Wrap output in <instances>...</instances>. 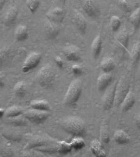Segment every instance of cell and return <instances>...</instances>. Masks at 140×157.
<instances>
[{
    "label": "cell",
    "instance_id": "16",
    "mask_svg": "<svg viewBox=\"0 0 140 157\" xmlns=\"http://www.w3.org/2000/svg\"><path fill=\"white\" fill-rule=\"evenodd\" d=\"M135 103V98L133 92L131 90L128 93L122 103L120 105L121 109L123 112H127L130 110Z\"/></svg>",
    "mask_w": 140,
    "mask_h": 157
},
{
    "label": "cell",
    "instance_id": "20",
    "mask_svg": "<svg viewBox=\"0 0 140 157\" xmlns=\"http://www.w3.org/2000/svg\"><path fill=\"white\" fill-rule=\"evenodd\" d=\"M102 71L105 73H109L112 72L115 67V63L113 59L110 57L106 56L103 58L101 60L100 64Z\"/></svg>",
    "mask_w": 140,
    "mask_h": 157
},
{
    "label": "cell",
    "instance_id": "4",
    "mask_svg": "<svg viewBox=\"0 0 140 157\" xmlns=\"http://www.w3.org/2000/svg\"><path fill=\"white\" fill-rule=\"evenodd\" d=\"M130 90V86L127 82L123 80H119L116 86L114 105L120 107Z\"/></svg>",
    "mask_w": 140,
    "mask_h": 157
},
{
    "label": "cell",
    "instance_id": "36",
    "mask_svg": "<svg viewBox=\"0 0 140 157\" xmlns=\"http://www.w3.org/2000/svg\"><path fill=\"white\" fill-rule=\"evenodd\" d=\"M55 60L57 63V64L58 65V66L60 67H62L63 66V60L61 59V58L59 57V56H57L55 59Z\"/></svg>",
    "mask_w": 140,
    "mask_h": 157
},
{
    "label": "cell",
    "instance_id": "1",
    "mask_svg": "<svg viewBox=\"0 0 140 157\" xmlns=\"http://www.w3.org/2000/svg\"><path fill=\"white\" fill-rule=\"evenodd\" d=\"M63 130L74 137H83L86 134L84 121L78 116H70L64 118L61 123Z\"/></svg>",
    "mask_w": 140,
    "mask_h": 157
},
{
    "label": "cell",
    "instance_id": "33",
    "mask_svg": "<svg viewBox=\"0 0 140 157\" xmlns=\"http://www.w3.org/2000/svg\"><path fill=\"white\" fill-rule=\"evenodd\" d=\"M8 54L9 53L7 50H2L0 51V65H2L4 62L7 60Z\"/></svg>",
    "mask_w": 140,
    "mask_h": 157
},
{
    "label": "cell",
    "instance_id": "31",
    "mask_svg": "<svg viewBox=\"0 0 140 157\" xmlns=\"http://www.w3.org/2000/svg\"><path fill=\"white\" fill-rule=\"evenodd\" d=\"M117 5L122 11L125 13H130L131 11V7L125 0H120L117 2Z\"/></svg>",
    "mask_w": 140,
    "mask_h": 157
},
{
    "label": "cell",
    "instance_id": "27",
    "mask_svg": "<svg viewBox=\"0 0 140 157\" xmlns=\"http://www.w3.org/2000/svg\"><path fill=\"white\" fill-rule=\"evenodd\" d=\"M73 148L76 150H81L85 146V142L82 137H74L70 143Z\"/></svg>",
    "mask_w": 140,
    "mask_h": 157
},
{
    "label": "cell",
    "instance_id": "13",
    "mask_svg": "<svg viewBox=\"0 0 140 157\" xmlns=\"http://www.w3.org/2000/svg\"><path fill=\"white\" fill-rule=\"evenodd\" d=\"M18 15V9L15 6L9 7L3 17V22L6 25H10L13 24Z\"/></svg>",
    "mask_w": 140,
    "mask_h": 157
},
{
    "label": "cell",
    "instance_id": "2",
    "mask_svg": "<svg viewBox=\"0 0 140 157\" xmlns=\"http://www.w3.org/2000/svg\"><path fill=\"white\" fill-rule=\"evenodd\" d=\"M56 78L57 71L53 66L49 64L41 67L36 75L37 81L42 87H48L53 85Z\"/></svg>",
    "mask_w": 140,
    "mask_h": 157
},
{
    "label": "cell",
    "instance_id": "34",
    "mask_svg": "<svg viewBox=\"0 0 140 157\" xmlns=\"http://www.w3.org/2000/svg\"><path fill=\"white\" fill-rule=\"evenodd\" d=\"M72 71L75 75H80L82 72V67H81L80 66L77 65L73 66Z\"/></svg>",
    "mask_w": 140,
    "mask_h": 157
},
{
    "label": "cell",
    "instance_id": "22",
    "mask_svg": "<svg viewBox=\"0 0 140 157\" xmlns=\"http://www.w3.org/2000/svg\"><path fill=\"white\" fill-rule=\"evenodd\" d=\"M23 114V110L20 107L13 105L8 108L5 111V116L8 118H16Z\"/></svg>",
    "mask_w": 140,
    "mask_h": 157
},
{
    "label": "cell",
    "instance_id": "11",
    "mask_svg": "<svg viewBox=\"0 0 140 157\" xmlns=\"http://www.w3.org/2000/svg\"><path fill=\"white\" fill-rule=\"evenodd\" d=\"M113 77L110 73H104L97 78V86L100 92H105L112 84Z\"/></svg>",
    "mask_w": 140,
    "mask_h": 157
},
{
    "label": "cell",
    "instance_id": "28",
    "mask_svg": "<svg viewBox=\"0 0 140 157\" xmlns=\"http://www.w3.org/2000/svg\"><path fill=\"white\" fill-rule=\"evenodd\" d=\"M100 140L102 143L107 144L110 141V136L106 125L102 124L100 131Z\"/></svg>",
    "mask_w": 140,
    "mask_h": 157
},
{
    "label": "cell",
    "instance_id": "15",
    "mask_svg": "<svg viewBox=\"0 0 140 157\" xmlns=\"http://www.w3.org/2000/svg\"><path fill=\"white\" fill-rule=\"evenodd\" d=\"M102 48V40L100 34H98L93 40L91 44V52L95 59L99 58Z\"/></svg>",
    "mask_w": 140,
    "mask_h": 157
},
{
    "label": "cell",
    "instance_id": "25",
    "mask_svg": "<svg viewBox=\"0 0 140 157\" xmlns=\"http://www.w3.org/2000/svg\"><path fill=\"white\" fill-rule=\"evenodd\" d=\"M131 57L134 64H136L140 58V42L137 41L133 45L131 51Z\"/></svg>",
    "mask_w": 140,
    "mask_h": 157
},
{
    "label": "cell",
    "instance_id": "10",
    "mask_svg": "<svg viewBox=\"0 0 140 157\" xmlns=\"http://www.w3.org/2000/svg\"><path fill=\"white\" fill-rule=\"evenodd\" d=\"M73 20L81 33L85 34L87 29V22L83 15L77 10H74Z\"/></svg>",
    "mask_w": 140,
    "mask_h": 157
},
{
    "label": "cell",
    "instance_id": "9",
    "mask_svg": "<svg viewBox=\"0 0 140 157\" xmlns=\"http://www.w3.org/2000/svg\"><path fill=\"white\" fill-rule=\"evenodd\" d=\"M62 52L66 58L70 61L77 62L81 59L80 49L77 46L71 45L64 47Z\"/></svg>",
    "mask_w": 140,
    "mask_h": 157
},
{
    "label": "cell",
    "instance_id": "29",
    "mask_svg": "<svg viewBox=\"0 0 140 157\" xmlns=\"http://www.w3.org/2000/svg\"><path fill=\"white\" fill-rule=\"evenodd\" d=\"M121 24V21L120 18L117 16H112L110 20V26L113 32H116L120 28Z\"/></svg>",
    "mask_w": 140,
    "mask_h": 157
},
{
    "label": "cell",
    "instance_id": "19",
    "mask_svg": "<svg viewBox=\"0 0 140 157\" xmlns=\"http://www.w3.org/2000/svg\"><path fill=\"white\" fill-rule=\"evenodd\" d=\"M30 106L32 109L40 110V111H50V106L48 101L44 100H33L31 102Z\"/></svg>",
    "mask_w": 140,
    "mask_h": 157
},
{
    "label": "cell",
    "instance_id": "21",
    "mask_svg": "<svg viewBox=\"0 0 140 157\" xmlns=\"http://www.w3.org/2000/svg\"><path fill=\"white\" fill-rule=\"evenodd\" d=\"M28 37L27 27L24 25H20L15 31V38L18 41L25 40Z\"/></svg>",
    "mask_w": 140,
    "mask_h": 157
},
{
    "label": "cell",
    "instance_id": "38",
    "mask_svg": "<svg viewBox=\"0 0 140 157\" xmlns=\"http://www.w3.org/2000/svg\"><path fill=\"white\" fill-rule=\"evenodd\" d=\"M5 3V1L4 0H0V10H1V8L3 7Z\"/></svg>",
    "mask_w": 140,
    "mask_h": 157
},
{
    "label": "cell",
    "instance_id": "7",
    "mask_svg": "<svg viewBox=\"0 0 140 157\" xmlns=\"http://www.w3.org/2000/svg\"><path fill=\"white\" fill-rule=\"evenodd\" d=\"M42 56L40 53L33 52L30 53L24 61L22 66V71L27 73L36 67L39 64Z\"/></svg>",
    "mask_w": 140,
    "mask_h": 157
},
{
    "label": "cell",
    "instance_id": "8",
    "mask_svg": "<svg viewBox=\"0 0 140 157\" xmlns=\"http://www.w3.org/2000/svg\"><path fill=\"white\" fill-rule=\"evenodd\" d=\"M47 20L55 24L60 25L63 21L65 17L64 10L60 7H54L50 9L46 13Z\"/></svg>",
    "mask_w": 140,
    "mask_h": 157
},
{
    "label": "cell",
    "instance_id": "37",
    "mask_svg": "<svg viewBox=\"0 0 140 157\" xmlns=\"http://www.w3.org/2000/svg\"><path fill=\"white\" fill-rule=\"evenodd\" d=\"M5 85V82L3 78L0 75V87H4Z\"/></svg>",
    "mask_w": 140,
    "mask_h": 157
},
{
    "label": "cell",
    "instance_id": "39",
    "mask_svg": "<svg viewBox=\"0 0 140 157\" xmlns=\"http://www.w3.org/2000/svg\"><path fill=\"white\" fill-rule=\"evenodd\" d=\"M5 110H4V109H0V117L3 116L4 115H5Z\"/></svg>",
    "mask_w": 140,
    "mask_h": 157
},
{
    "label": "cell",
    "instance_id": "41",
    "mask_svg": "<svg viewBox=\"0 0 140 157\" xmlns=\"http://www.w3.org/2000/svg\"></svg>",
    "mask_w": 140,
    "mask_h": 157
},
{
    "label": "cell",
    "instance_id": "23",
    "mask_svg": "<svg viewBox=\"0 0 140 157\" xmlns=\"http://www.w3.org/2000/svg\"><path fill=\"white\" fill-rule=\"evenodd\" d=\"M13 91L15 95L18 98H23L27 93V86L23 82H17L13 87Z\"/></svg>",
    "mask_w": 140,
    "mask_h": 157
},
{
    "label": "cell",
    "instance_id": "3",
    "mask_svg": "<svg viewBox=\"0 0 140 157\" xmlns=\"http://www.w3.org/2000/svg\"><path fill=\"white\" fill-rule=\"evenodd\" d=\"M82 84L81 80L77 78L73 80L68 87L64 98V103L67 105H75L80 98Z\"/></svg>",
    "mask_w": 140,
    "mask_h": 157
},
{
    "label": "cell",
    "instance_id": "12",
    "mask_svg": "<svg viewBox=\"0 0 140 157\" xmlns=\"http://www.w3.org/2000/svg\"><path fill=\"white\" fill-rule=\"evenodd\" d=\"M44 30L47 38L52 39L58 35L60 31V26L59 24L47 20L44 23Z\"/></svg>",
    "mask_w": 140,
    "mask_h": 157
},
{
    "label": "cell",
    "instance_id": "26",
    "mask_svg": "<svg viewBox=\"0 0 140 157\" xmlns=\"http://www.w3.org/2000/svg\"><path fill=\"white\" fill-rule=\"evenodd\" d=\"M130 20L135 29L140 26V8H137L130 16Z\"/></svg>",
    "mask_w": 140,
    "mask_h": 157
},
{
    "label": "cell",
    "instance_id": "6",
    "mask_svg": "<svg viewBox=\"0 0 140 157\" xmlns=\"http://www.w3.org/2000/svg\"><path fill=\"white\" fill-rule=\"evenodd\" d=\"M117 82H118V80L116 81L112 85L111 84L106 90V92L103 98V101H102L103 109L105 110H110L114 105L115 95H116V86H117Z\"/></svg>",
    "mask_w": 140,
    "mask_h": 157
},
{
    "label": "cell",
    "instance_id": "5",
    "mask_svg": "<svg viewBox=\"0 0 140 157\" xmlns=\"http://www.w3.org/2000/svg\"><path fill=\"white\" fill-rule=\"evenodd\" d=\"M50 116L48 111H40L36 110H30L25 113V117L34 124H39L44 123Z\"/></svg>",
    "mask_w": 140,
    "mask_h": 157
},
{
    "label": "cell",
    "instance_id": "24",
    "mask_svg": "<svg viewBox=\"0 0 140 157\" xmlns=\"http://www.w3.org/2000/svg\"><path fill=\"white\" fill-rule=\"evenodd\" d=\"M56 149L57 152L63 154H66L69 152H70L73 148L71 145V144L69 143H67L65 141H59L56 144Z\"/></svg>",
    "mask_w": 140,
    "mask_h": 157
},
{
    "label": "cell",
    "instance_id": "17",
    "mask_svg": "<svg viewBox=\"0 0 140 157\" xmlns=\"http://www.w3.org/2000/svg\"><path fill=\"white\" fill-rule=\"evenodd\" d=\"M114 141L120 145H126L130 142V137L127 132L123 130H117L115 131L113 135Z\"/></svg>",
    "mask_w": 140,
    "mask_h": 157
},
{
    "label": "cell",
    "instance_id": "18",
    "mask_svg": "<svg viewBox=\"0 0 140 157\" xmlns=\"http://www.w3.org/2000/svg\"><path fill=\"white\" fill-rule=\"evenodd\" d=\"M82 7L84 12L87 13L89 17L91 18H95L97 17L98 13V9L95 6V5L91 1L86 0L83 1Z\"/></svg>",
    "mask_w": 140,
    "mask_h": 157
},
{
    "label": "cell",
    "instance_id": "14",
    "mask_svg": "<svg viewBox=\"0 0 140 157\" xmlns=\"http://www.w3.org/2000/svg\"><path fill=\"white\" fill-rule=\"evenodd\" d=\"M90 150L95 157H107L102 142L98 139H95L90 144Z\"/></svg>",
    "mask_w": 140,
    "mask_h": 157
},
{
    "label": "cell",
    "instance_id": "30",
    "mask_svg": "<svg viewBox=\"0 0 140 157\" xmlns=\"http://www.w3.org/2000/svg\"><path fill=\"white\" fill-rule=\"evenodd\" d=\"M117 39L122 46L125 48H127L128 43V34L126 32L123 31L120 33L117 37Z\"/></svg>",
    "mask_w": 140,
    "mask_h": 157
},
{
    "label": "cell",
    "instance_id": "35",
    "mask_svg": "<svg viewBox=\"0 0 140 157\" xmlns=\"http://www.w3.org/2000/svg\"><path fill=\"white\" fill-rule=\"evenodd\" d=\"M134 123L136 127L140 130V113L136 114L134 117Z\"/></svg>",
    "mask_w": 140,
    "mask_h": 157
},
{
    "label": "cell",
    "instance_id": "32",
    "mask_svg": "<svg viewBox=\"0 0 140 157\" xmlns=\"http://www.w3.org/2000/svg\"><path fill=\"white\" fill-rule=\"evenodd\" d=\"M27 5L31 11L34 13L39 7L40 2L36 0H28L27 1Z\"/></svg>",
    "mask_w": 140,
    "mask_h": 157
},
{
    "label": "cell",
    "instance_id": "40",
    "mask_svg": "<svg viewBox=\"0 0 140 157\" xmlns=\"http://www.w3.org/2000/svg\"><path fill=\"white\" fill-rule=\"evenodd\" d=\"M23 157H34V156L30 153H26L23 155Z\"/></svg>",
    "mask_w": 140,
    "mask_h": 157
}]
</instances>
